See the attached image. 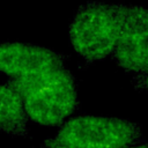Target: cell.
I'll return each mask as SVG.
<instances>
[{
    "label": "cell",
    "instance_id": "6da1fadb",
    "mask_svg": "<svg viewBox=\"0 0 148 148\" xmlns=\"http://www.w3.org/2000/svg\"><path fill=\"white\" fill-rule=\"evenodd\" d=\"M7 83L20 94L29 119L42 126L61 125L79 106L75 79L65 65Z\"/></svg>",
    "mask_w": 148,
    "mask_h": 148
},
{
    "label": "cell",
    "instance_id": "7a4b0ae2",
    "mask_svg": "<svg viewBox=\"0 0 148 148\" xmlns=\"http://www.w3.org/2000/svg\"><path fill=\"white\" fill-rule=\"evenodd\" d=\"M125 3L87 1L81 5L68 28L74 51L88 62L111 56L123 24Z\"/></svg>",
    "mask_w": 148,
    "mask_h": 148
},
{
    "label": "cell",
    "instance_id": "3957f363",
    "mask_svg": "<svg viewBox=\"0 0 148 148\" xmlns=\"http://www.w3.org/2000/svg\"><path fill=\"white\" fill-rule=\"evenodd\" d=\"M139 124L105 116H77L65 120L40 148H127L142 140Z\"/></svg>",
    "mask_w": 148,
    "mask_h": 148
},
{
    "label": "cell",
    "instance_id": "277c9868",
    "mask_svg": "<svg viewBox=\"0 0 148 148\" xmlns=\"http://www.w3.org/2000/svg\"><path fill=\"white\" fill-rule=\"evenodd\" d=\"M112 59L126 72L138 74L148 67V7L126 5Z\"/></svg>",
    "mask_w": 148,
    "mask_h": 148
},
{
    "label": "cell",
    "instance_id": "5b68a950",
    "mask_svg": "<svg viewBox=\"0 0 148 148\" xmlns=\"http://www.w3.org/2000/svg\"><path fill=\"white\" fill-rule=\"evenodd\" d=\"M66 56L52 49L21 42L0 43V72L9 79L29 77L64 66Z\"/></svg>",
    "mask_w": 148,
    "mask_h": 148
},
{
    "label": "cell",
    "instance_id": "8992f818",
    "mask_svg": "<svg viewBox=\"0 0 148 148\" xmlns=\"http://www.w3.org/2000/svg\"><path fill=\"white\" fill-rule=\"evenodd\" d=\"M28 120L20 94L8 83L0 84V131L12 136H28Z\"/></svg>",
    "mask_w": 148,
    "mask_h": 148
},
{
    "label": "cell",
    "instance_id": "52a82bcc",
    "mask_svg": "<svg viewBox=\"0 0 148 148\" xmlns=\"http://www.w3.org/2000/svg\"><path fill=\"white\" fill-rule=\"evenodd\" d=\"M132 84L139 90L148 91V67L143 69L142 72L134 74L132 79Z\"/></svg>",
    "mask_w": 148,
    "mask_h": 148
},
{
    "label": "cell",
    "instance_id": "ba28073f",
    "mask_svg": "<svg viewBox=\"0 0 148 148\" xmlns=\"http://www.w3.org/2000/svg\"><path fill=\"white\" fill-rule=\"evenodd\" d=\"M127 148H148V143L147 145H139V146H131Z\"/></svg>",
    "mask_w": 148,
    "mask_h": 148
}]
</instances>
